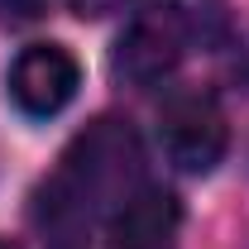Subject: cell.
Masks as SVG:
<instances>
[{
  "instance_id": "obj_1",
  "label": "cell",
  "mask_w": 249,
  "mask_h": 249,
  "mask_svg": "<svg viewBox=\"0 0 249 249\" xmlns=\"http://www.w3.org/2000/svg\"><path fill=\"white\" fill-rule=\"evenodd\" d=\"M144 187V154L134 129L120 120H96L72 139L53 178L43 182L38 216L53 230H77L91 220H110L115 206Z\"/></svg>"
},
{
  "instance_id": "obj_2",
  "label": "cell",
  "mask_w": 249,
  "mask_h": 249,
  "mask_svg": "<svg viewBox=\"0 0 249 249\" xmlns=\"http://www.w3.org/2000/svg\"><path fill=\"white\" fill-rule=\"evenodd\" d=\"M187 43H192V19L182 15V5L173 0L139 5L115 38V72L129 87H158L178 72Z\"/></svg>"
},
{
  "instance_id": "obj_3",
  "label": "cell",
  "mask_w": 249,
  "mask_h": 249,
  "mask_svg": "<svg viewBox=\"0 0 249 249\" xmlns=\"http://www.w3.org/2000/svg\"><path fill=\"white\" fill-rule=\"evenodd\" d=\"M77 87H82V62L67 43H53V38L19 48L10 72H5V91L15 101V110L29 120L62 115L77 101Z\"/></svg>"
},
{
  "instance_id": "obj_4",
  "label": "cell",
  "mask_w": 249,
  "mask_h": 249,
  "mask_svg": "<svg viewBox=\"0 0 249 249\" xmlns=\"http://www.w3.org/2000/svg\"><path fill=\"white\" fill-rule=\"evenodd\" d=\"M158 134H163V149L173 158V168H182L192 178H206L225 158V144H230L225 110H220V101L211 91L168 96V106L158 115Z\"/></svg>"
},
{
  "instance_id": "obj_5",
  "label": "cell",
  "mask_w": 249,
  "mask_h": 249,
  "mask_svg": "<svg viewBox=\"0 0 249 249\" xmlns=\"http://www.w3.org/2000/svg\"><path fill=\"white\" fill-rule=\"evenodd\" d=\"M106 225H110V249H173L178 245L182 211H178L173 192L144 182L129 201L115 206V216Z\"/></svg>"
},
{
  "instance_id": "obj_6",
  "label": "cell",
  "mask_w": 249,
  "mask_h": 249,
  "mask_svg": "<svg viewBox=\"0 0 249 249\" xmlns=\"http://www.w3.org/2000/svg\"><path fill=\"white\" fill-rule=\"evenodd\" d=\"M43 15V0H0V24H29Z\"/></svg>"
},
{
  "instance_id": "obj_7",
  "label": "cell",
  "mask_w": 249,
  "mask_h": 249,
  "mask_svg": "<svg viewBox=\"0 0 249 249\" xmlns=\"http://www.w3.org/2000/svg\"><path fill=\"white\" fill-rule=\"evenodd\" d=\"M72 5H77V15H106L115 0H72Z\"/></svg>"
},
{
  "instance_id": "obj_8",
  "label": "cell",
  "mask_w": 249,
  "mask_h": 249,
  "mask_svg": "<svg viewBox=\"0 0 249 249\" xmlns=\"http://www.w3.org/2000/svg\"><path fill=\"white\" fill-rule=\"evenodd\" d=\"M240 77L249 82V48H245V58H240Z\"/></svg>"
},
{
  "instance_id": "obj_9",
  "label": "cell",
  "mask_w": 249,
  "mask_h": 249,
  "mask_svg": "<svg viewBox=\"0 0 249 249\" xmlns=\"http://www.w3.org/2000/svg\"><path fill=\"white\" fill-rule=\"evenodd\" d=\"M0 249H19V245H10V240H0Z\"/></svg>"
}]
</instances>
